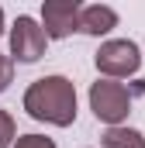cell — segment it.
I'll return each mask as SVG.
<instances>
[{
  "label": "cell",
  "instance_id": "cell-1",
  "mask_svg": "<svg viewBox=\"0 0 145 148\" xmlns=\"http://www.w3.org/2000/svg\"><path fill=\"white\" fill-rule=\"evenodd\" d=\"M24 110L35 121L55 124V127H69L76 121V86L66 76H45L35 79L24 93Z\"/></svg>",
  "mask_w": 145,
  "mask_h": 148
},
{
  "label": "cell",
  "instance_id": "cell-2",
  "mask_svg": "<svg viewBox=\"0 0 145 148\" xmlns=\"http://www.w3.org/2000/svg\"><path fill=\"white\" fill-rule=\"evenodd\" d=\"M90 110L97 114V121H107L110 127H117L128 117V110H131L128 86H121L114 79H97L90 86Z\"/></svg>",
  "mask_w": 145,
  "mask_h": 148
},
{
  "label": "cell",
  "instance_id": "cell-3",
  "mask_svg": "<svg viewBox=\"0 0 145 148\" xmlns=\"http://www.w3.org/2000/svg\"><path fill=\"white\" fill-rule=\"evenodd\" d=\"M97 69L110 79H124V76H135L142 66V55H138V45L128 41V38H117V41H104L93 55Z\"/></svg>",
  "mask_w": 145,
  "mask_h": 148
},
{
  "label": "cell",
  "instance_id": "cell-4",
  "mask_svg": "<svg viewBox=\"0 0 145 148\" xmlns=\"http://www.w3.org/2000/svg\"><path fill=\"white\" fill-rule=\"evenodd\" d=\"M45 45H48V38L41 31V24L35 17L21 14L14 21V28H10V59H17V62H38L45 55Z\"/></svg>",
  "mask_w": 145,
  "mask_h": 148
},
{
  "label": "cell",
  "instance_id": "cell-5",
  "mask_svg": "<svg viewBox=\"0 0 145 148\" xmlns=\"http://www.w3.org/2000/svg\"><path fill=\"white\" fill-rule=\"evenodd\" d=\"M79 21V3L76 0H45L41 3V31L45 38H66L76 31Z\"/></svg>",
  "mask_w": 145,
  "mask_h": 148
},
{
  "label": "cell",
  "instance_id": "cell-6",
  "mask_svg": "<svg viewBox=\"0 0 145 148\" xmlns=\"http://www.w3.org/2000/svg\"><path fill=\"white\" fill-rule=\"evenodd\" d=\"M110 28H117V14L104 7V3H93V7H79V21H76V31H83V35H107Z\"/></svg>",
  "mask_w": 145,
  "mask_h": 148
},
{
  "label": "cell",
  "instance_id": "cell-7",
  "mask_svg": "<svg viewBox=\"0 0 145 148\" xmlns=\"http://www.w3.org/2000/svg\"><path fill=\"white\" fill-rule=\"evenodd\" d=\"M100 141H104V148H145L142 131H135V127H107Z\"/></svg>",
  "mask_w": 145,
  "mask_h": 148
},
{
  "label": "cell",
  "instance_id": "cell-8",
  "mask_svg": "<svg viewBox=\"0 0 145 148\" xmlns=\"http://www.w3.org/2000/svg\"><path fill=\"white\" fill-rule=\"evenodd\" d=\"M14 148H55V141L45 138V134H21Z\"/></svg>",
  "mask_w": 145,
  "mask_h": 148
},
{
  "label": "cell",
  "instance_id": "cell-9",
  "mask_svg": "<svg viewBox=\"0 0 145 148\" xmlns=\"http://www.w3.org/2000/svg\"><path fill=\"white\" fill-rule=\"evenodd\" d=\"M10 141H14V117L0 110V148H10Z\"/></svg>",
  "mask_w": 145,
  "mask_h": 148
},
{
  "label": "cell",
  "instance_id": "cell-10",
  "mask_svg": "<svg viewBox=\"0 0 145 148\" xmlns=\"http://www.w3.org/2000/svg\"><path fill=\"white\" fill-rule=\"evenodd\" d=\"M14 83V59L10 55H0V93Z\"/></svg>",
  "mask_w": 145,
  "mask_h": 148
},
{
  "label": "cell",
  "instance_id": "cell-11",
  "mask_svg": "<svg viewBox=\"0 0 145 148\" xmlns=\"http://www.w3.org/2000/svg\"><path fill=\"white\" fill-rule=\"evenodd\" d=\"M0 35H3V10H0Z\"/></svg>",
  "mask_w": 145,
  "mask_h": 148
}]
</instances>
